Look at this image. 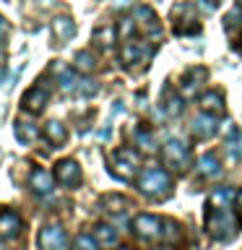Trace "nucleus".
<instances>
[{"label": "nucleus", "instance_id": "f257e3e1", "mask_svg": "<svg viewBox=\"0 0 242 250\" xmlns=\"http://www.w3.org/2000/svg\"><path fill=\"white\" fill-rule=\"evenodd\" d=\"M169 175L161 167H146L138 177V190L146 195H154V198H164L169 193Z\"/></svg>", "mask_w": 242, "mask_h": 250}, {"label": "nucleus", "instance_id": "f03ea898", "mask_svg": "<svg viewBox=\"0 0 242 250\" xmlns=\"http://www.w3.org/2000/svg\"><path fill=\"white\" fill-rule=\"evenodd\" d=\"M109 172L117 180H133L138 172V154L133 148H117L109 162Z\"/></svg>", "mask_w": 242, "mask_h": 250}, {"label": "nucleus", "instance_id": "7ed1b4c3", "mask_svg": "<svg viewBox=\"0 0 242 250\" xmlns=\"http://www.w3.org/2000/svg\"><path fill=\"white\" fill-rule=\"evenodd\" d=\"M208 227H211V234H214L216 240H229L234 234V219L229 214V208H211L208 214Z\"/></svg>", "mask_w": 242, "mask_h": 250}, {"label": "nucleus", "instance_id": "20e7f679", "mask_svg": "<svg viewBox=\"0 0 242 250\" xmlns=\"http://www.w3.org/2000/svg\"><path fill=\"white\" fill-rule=\"evenodd\" d=\"M161 156H164V164H167V167H175V169H185V167H187V162H190L187 146L182 144V141H175V138L164 144Z\"/></svg>", "mask_w": 242, "mask_h": 250}, {"label": "nucleus", "instance_id": "39448f33", "mask_svg": "<svg viewBox=\"0 0 242 250\" xmlns=\"http://www.w3.org/2000/svg\"><path fill=\"white\" fill-rule=\"evenodd\" d=\"M65 245H68V237L60 224H47L39 232V248L42 250H65Z\"/></svg>", "mask_w": 242, "mask_h": 250}, {"label": "nucleus", "instance_id": "423d86ee", "mask_svg": "<svg viewBox=\"0 0 242 250\" xmlns=\"http://www.w3.org/2000/svg\"><path fill=\"white\" fill-rule=\"evenodd\" d=\"M55 180L68 188H76L81 183V167L73 162V159H62L58 162V167H55Z\"/></svg>", "mask_w": 242, "mask_h": 250}, {"label": "nucleus", "instance_id": "0eeeda50", "mask_svg": "<svg viewBox=\"0 0 242 250\" xmlns=\"http://www.w3.org/2000/svg\"><path fill=\"white\" fill-rule=\"evenodd\" d=\"M47 102H50V94H47V89L42 83H37L34 89H29L26 94H23V109H26L29 115H39Z\"/></svg>", "mask_w": 242, "mask_h": 250}, {"label": "nucleus", "instance_id": "6e6552de", "mask_svg": "<svg viewBox=\"0 0 242 250\" xmlns=\"http://www.w3.org/2000/svg\"><path fill=\"white\" fill-rule=\"evenodd\" d=\"M164 222L161 219H156L154 214H138L136 222H133V229H136L141 237H161V227Z\"/></svg>", "mask_w": 242, "mask_h": 250}, {"label": "nucleus", "instance_id": "1a4fd4ad", "mask_svg": "<svg viewBox=\"0 0 242 250\" xmlns=\"http://www.w3.org/2000/svg\"><path fill=\"white\" fill-rule=\"evenodd\" d=\"M193 136L206 141L211 136H216V115H208V112H201L198 117L193 120Z\"/></svg>", "mask_w": 242, "mask_h": 250}, {"label": "nucleus", "instance_id": "9d476101", "mask_svg": "<svg viewBox=\"0 0 242 250\" xmlns=\"http://www.w3.org/2000/svg\"><path fill=\"white\" fill-rule=\"evenodd\" d=\"M148 55H151V50H148L143 42H133V39H128V42L122 44L120 58H122L125 65H133V62H138V60H146Z\"/></svg>", "mask_w": 242, "mask_h": 250}, {"label": "nucleus", "instance_id": "9b49d317", "mask_svg": "<svg viewBox=\"0 0 242 250\" xmlns=\"http://www.w3.org/2000/svg\"><path fill=\"white\" fill-rule=\"evenodd\" d=\"M52 185H55V177L47 169H34L29 175V188L34 193H39V195H47V193L52 190Z\"/></svg>", "mask_w": 242, "mask_h": 250}, {"label": "nucleus", "instance_id": "f8f14e48", "mask_svg": "<svg viewBox=\"0 0 242 250\" xmlns=\"http://www.w3.org/2000/svg\"><path fill=\"white\" fill-rule=\"evenodd\" d=\"M21 229V219L16 211L0 208V237H16Z\"/></svg>", "mask_w": 242, "mask_h": 250}, {"label": "nucleus", "instance_id": "ddd939ff", "mask_svg": "<svg viewBox=\"0 0 242 250\" xmlns=\"http://www.w3.org/2000/svg\"><path fill=\"white\" fill-rule=\"evenodd\" d=\"M117 34H120V31H117L112 23H104V26L94 29V42H97V47H101V50H112Z\"/></svg>", "mask_w": 242, "mask_h": 250}, {"label": "nucleus", "instance_id": "4468645a", "mask_svg": "<svg viewBox=\"0 0 242 250\" xmlns=\"http://www.w3.org/2000/svg\"><path fill=\"white\" fill-rule=\"evenodd\" d=\"M198 104H201L203 112H208V115H224V97L216 91H206Z\"/></svg>", "mask_w": 242, "mask_h": 250}, {"label": "nucleus", "instance_id": "2eb2a0df", "mask_svg": "<svg viewBox=\"0 0 242 250\" xmlns=\"http://www.w3.org/2000/svg\"><path fill=\"white\" fill-rule=\"evenodd\" d=\"M133 13H136V19H138L141 23H143V26H146L148 31H151V34H154L156 39L161 37V31H159V23H156V16H154V11H151L148 5H138Z\"/></svg>", "mask_w": 242, "mask_h": 250}, {"label": "nucleus", "instance_id": "dca6fc26", "mask_svg": "<svg viewBox=\"0 0 242 250\" xmlns=\"http://www.w3.org/2000/svg\"><path fill=\"white\" fill-rule=\"evenodd\" d=\"M55 73H58V78H60V91L62 94H70V91H78L81 86H78V78H76V73H70V70L65 68V65H55Z\"/></svg>", "mask_w": 242, "mask_h": 250}, {"label": "nucleus", "instance_id": "f3484780", "mask_svg": "<svg viewBox=\"0 0 242 250\" xmlns=\"http://www.w3.org/2000/svg\"><path fill=\"white\" fill-rule=\"evenodd\" d=\"M198 169H201V175L208 177V180H216L219 175H222V167H219V159L214 154H203L198 159Z\"/></svg>", "mask_w": 242, "mask_h": 250}, {"label": "nucleus", "instance_id": "a211bd4d", "mask_svg": "<svg viewBox=\"0 0 242 250\" xmlns=\"http://www.w3.org/2000/svg\"><path fill=\"white\" fill-rule=\"evenodd\" d=\"M52 31H55V37L60 39V42H65V39H70L76 34V23L68 19V16H58V19L52 21Z\"/></svg>", "mask_w": 242, "mask_h": 250}, {"label": "nucleus", "instance_id": "6ab92c4d", "mask_svg": "<svg viewBox=\"0 0 242 250\" xmlns=\"http://www.w3.org/2000/svg\"><path fill=\"white\" fill-rule=\"evenodd\" d=\"M44 136H47V141H52L55 146H60V144H65L68 130H65V125H62L60 120H50L44 125Z\"/></svg>", "mask_w": 242, "mask_h": 250}, {"label": "nucleus", "instance_id": "aec40b11", "mask_svg": "<svg viewBox=\"0 0 242 250\" xmlns=\"http://www.w3.org/2000/svg\"><path fill=\"white\" fill-rule=\"evenodd\" d=\"M94 237L99 240L101 248H112L115 242H117V232H115L109 224H99L97 229H94Z\"/></svg>", "mask_w": 242, "mask_h": 250}, {"label": "nucleus", "instance_id": "412c9836", "mask_svg": "<svg viewBox=\"0 0 242 250\" xmlns=\"http://www.w3.org/2000/svg\"><path fill=\"white\" fill-rule=\"evenodd\" d=\"M73 62H76V70H81V73H89V70L94 68V55H91L89 50H81V52H76Z\"/></svg>", "mask_w": 242, "mask_h": 250}, {"label": "nucleus", "instance_id": "4be33fe9", "mask_svg": "<svg viewBox=\"0 0 242 250\" xmlns=\"http://www.w3.org/2000/svg\"><path fill=\"white\" fill-rule=\"evenodd\" d=\"M229 201H234V193L226 190V188H219V190H214V195H211V206H216V208H226Z\"/></svg>", "mask_w": 242, "mask_h": 250}, {"label": "nucleus", "instance_id": "5701e85b", "mask_svg": "<svg viewBox=\"0 0 242 250\" xmlns=\"http://www.w3.org/2000/svg\"><path fill=\"white\" fill-rule=\"evenodd\" d=\"M16 138L21 141V144H29V141L37 138V128L34 125H26V123H16Z\"/></svg>", "mask_w": 242, "mask_h": 250}, {"label": "nucleus", "instance_id": "b1692460", "mask_svg": "<svg viewBox=\"0 0 242 250\" xmlns=\"http://www.w3.org/2000/svg\"><path fill=\"white\" fill-rule=\"evenodd\" d=\"M76 250H99V240L89 232H81L76 237Z\"/></svg>", "mask_w": 242, "mask_h": 250}, {"label": "nucleus", "instance_id": "393cba45", "mask_svg": "<svg viewBox=\"0 0 242 250\" xmlns=\"http://www.w3.org/2000/svg\"><path fill=\"white\" fill-rule=\"evenodd\" d=\"M104 206L109 214H122L125 208H128V201L122 198V195H107L104 198Z\"/></svg>", "mask_w": 242, "mask_h": 250}, {"label": "nucleus", "instance_id": "a878e982", "mask_svg": "<svg viewBox=\"0 0 242 250\" xmlns=\"http://www.w3.org/2000/svg\"><path fill=\"white\" fill-rule=\"evenodd\" d=\"M136 144L143 148L146 154L154 151V136H151V133H148L146 128H138V130H136Z\"/></svg>", "mask_w": 242, "mask_h": 250}, {"label": "nucleus", "instance_id": "bb28decb", "mask_svg": "<svg viewBox=\"0 0 242 250\" xmlns=\"http://www.w3.org/2000/svg\"><path fill=\"white\" fill-rule=\"evenodd\" d=\"M182 112V99L180 97H169L167 99V115H180Z\"/></svg>", "mask_w": 242, "mask_h": 250}, {"label": "nucleus", "instance_id": "cd10ccee", "mask_svg": "<svg viewBox=\"0 0 242 250\" xmlns=\"http://www.w3.org/2000/svg\"><path fill=\"white\" fill-rule=\"evenodd\" d=\"M133 31H136V21H133V19H122V23H120V34H122V37H130Z\"/></svg>", "mask_w": 242, "mask_h": 250}, {"label": "nucleus", "instance_id": "c85d7f7f", "mask_svg": "<svg viewBox=\"0 0 242 250\" xmlns=\"http://www.w3.org/2000/svg\"><path fill=\"white\" fill-rule=\"evenodd\" d=\"M177 234H180V232H177V224H175V222H164L161 237H169V240H172V237H177Z\"/></svg>", "mask_w": 242, "mask_h": 250}, {"label": "nucleus", "instance_id": "c756f323", "mask_svg": "<svg viewBox=\"0 0 242 250\" xmlns=\"http://www.w3.org/2000/svg\"><path fill=\"white\" fill-rule=\"evenodd\" d=\"M195 89H198V83H195V81H185V86H182V97H193Z\"/></svg>", "mask_w": 242, "mask_h": 250}, {"label": "nucleus", "instance_id": "7c9ffc66", "mask_svg": "<svg viewBox=\"0 0 242 250\" xmlns=\"http://www.w3.org/2000/svg\"><path fill=\"white\" fill-rule=\"evenodd\" d=\"M198 8H201L203 13H211L216 8V3H214V0H198Z\"/></svg>", "mask_w": 242, "mask_h": 250}, {"label": "nucleus", "instance_id": "2f4dec72", "mask_svg": "<svg viewBox=\"0 0 242 250\" xmlns=\"http://www.w3.org/2000/svg\"><path fill=\"white\" fill-rule=\"evenodd\" d=\"M81 91H83V94H97V86H94V81H83Z\"/></svg>", "mask_w": 242, "mask_h": 250}, {"label": "nucleus", "instance_id": "473e14b6", "mask_svg": "<svg viewBox=\"0 0 242 250\" xmlns=\"http://www.w3.org/2000/svg\"><path fill=\"white\" fill-rule=\"evenodd\" d=\"M234 206H237V214L242 216V190L234 193Z\"/></svg>", "mask_w": 242, "mask_h": 250}, {"label": "nucleus", "instance_id": "72a5a7b5", "mask_svg": "<svg viewBox=\"0 0 242 250\" xmlns=\"http://www.w3.org/2000/svg\"><path fill=\"white\" fill-rule=\"evenodd\" d=\"M3 34H5V19L0 16V37H3Z\"/></svg>", "mask_w": 242, "mask_h": 250}, {"label": "nucleus", "instance_id": "f704fd0d", "mask_svg": "<svg viewBox=\"0 0 242 250\" xmlns=\"http://www.w3.org/2000/svg\"><path fill=\"white\" fill-rule=\"evenodd\" d=\"M120 250H130V248H120Z\"/></svg>", "mask_w": 242, "mask_h": 250}, {"label": "nucleus", "instance_id": "c9c22d12", "mask_svg": "<svg viewBox=\"0 0 242 250\" xmlns=\"http://www.w3.org/2000/svg\"><path fill=\"white\" fill-rule=\"evenodd\" d=\"M161 250H169V248H161Z\"/></svg>", "mask_w": 242, "mask_h": 250}, {"label": "nucleus", "instance_id": "e433bc0d", "mask_svg": "<svg viewBox=\"0 0 242 250\" xmlns=\"http://www.w3.org/2000/svg\"><path fill=\"white\" fill-rule=\"evenodd\" d=\"M240 5H242V0H240Z\"/></svg>", "mask_w": 242, "mask_h": 250}]
</instances>
